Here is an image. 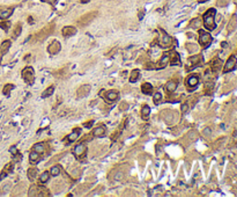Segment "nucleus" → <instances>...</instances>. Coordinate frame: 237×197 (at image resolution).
Listing matches in <instances>:
<instances>
[{
	"mask_svg": "<svg viewBox=\"0 0 237 197\" xmlns=\"http://www.w3.org/2000/svg\"><path fill=\"white\" fill-rule=\"evenodd\" d=\"M160 45L162 46V48H168V46H170L172 43V37L169 36L165 31H162L161 33V37H160Z\"/></svg>",
	"mask_w": 237,
	"mask_h": 197,
	"instance_id": "10",
	"label": "nucleus"
},
{
	"mask_svg": "<svg viewBox=\"0 0 237 197\" xmlns=\"http://www.w3.org/2000/svg\"><path fill=\"white\" fill-rule=\"evenodd\" d=\"M209 133H211V130H209L208 127H206V129L204 130V135L206 136V137H207V136H208Z\"/></svg>",
	"mask_w": 237,
	"mask_h": 197,
	"instance_id": "45",
	"label": "nucleus"
},
{
	"mask_svg": "<svg viewBox=\"0 0 237 197\" xmlns=\"http://www.w3.org/2000/svg\"><path fill=\"white\" fill-rule=\"evenodd\" d=\"M141 90H142L143 94L149 95L153 93V86H151L149 82H145V84H142V86H141Z\"/></svg>",
	"mask_w": 237,
	"mask_h": 197,
	"instance_id": "20",
	"label": "nucleus"
},
{
	"mask_svg": "<svg viewBox=\"0 0 237 197\" xmlns=\"http://www.w3.org/2000/svg\"><path fill=\"white\" fill-rule=\"evenodd\" d=\"M236 66H237V58L233 55V56H230V57L228 58V60L225 62V67H223V72H225V73H228L230 71L235 70Z\"/></svg>",
	"mask_w": 237,
	"mask_h": 197,
	"instance_id": "9",
	"label": "nucleus"
},
{
	"mask_svg": "<svg viewBox=\"0 0 237 197\" xmlns=\"http://www.w3.org/2000/svg\"><path fill=\"white\" fill-rule=\"evenodd\" d=\"M186 49L190 51V52H196L198 50V46L196 44H191V43H186Z\"/></svg>",
	"mask_w": 237,
	"mask_h": 197,
	"instance_id": "36",
	"label": "nucleus"
},
{
	"mask_svg": "<svg viewBox=\"0 0 237 197\" xmlns=\"http://www.w3.org/2000/svg\"><path fill=\"white\" fill-rule=\"evenodd\" d=\"M169 58H171V59H170V63H171V65H179V64H180L179 55L177 54L176 51H171V52H170V55H169Z\"/></svg>",
	"mask_w": 237,
	"mask_h": 197,
	"instance_id": "16",
	"label": "nucleus"
},
{
	"mask_svg": "<svg viewBox=\"0 0 237 197\" xmlns=\"http://www.w3.org/2000/svg\"><path fill=\"white\" fill-rule=\"evenodd\" d=\"M34 151L37 153H40V154H43V153H45V151H46V148H45V144L44 143H38L36 144L35 146H34Z\"/></svg>",
	"mask_w": 237,
	"mask_h": 197,
	"instance_id": "23",
	"label": "nucleus"
},
{
	"mask_svg": "<svg viewBox=\"0 0 237 197\" xmlns=\"http://www.w3.org/2000/svg\"><path fill=\"white\" fill-rule=\"evenodd\" d=\"M62 50V44L59 41H53L51 44L48 46V51L51 55H57L59 51Z\"/></svg>",
	"mask_w": 237,
	"mask_h": 197,
	"instance_id": "11",
	"label": "nucleus"
},
{
	"mask_svg": "<svg viewBox=\"0 0 237 197\" xmlns=\"http://www.w3.org/2000/svg\"><path fill=\"white\" fill-rule=\"evenodd\" d=\"M199 1H201V2H204V1H207V0H199Z\"/></svg>",
	"mask_w": 237,
	"mask_h": 197,
	"instance_id": "50",
	"label": "nucleus"
},
{
	"mask_svg": "<svg viewBox=\"0 0 237 197\" xmlns=\"http://www.w3.org/2000/svg\"><path fill=\"white\" fill-rule=\"evenodd\" d=\"M9 188H11V185H9V183H8V185H5L2 188L0 189V191H1V194H4L5 190H9Z\"/></svg>",
	"mask_w": 237,
	"mask_h": 197,
	"instance_id": "43",
	"label": "nucleus"
},
{
	"mask_svg": "<svg viewBox=\"0 0 237 197\" xmlns=\"http://www.w3.org/2000/svg\"><path fill=\"white\" fill-rule=\"evenodd\" d=\"M77 172H78V169H75V171H74V173H77ZM73 176L77 177V174H73Z\"/></svg>",
	"mask_w": 237,
	"mask_h": 197,
	"instance_id": "49",
	"label": "nucleus"
},
{
	"mask_svg": "<svg viewBox=\"0 0 237 197\" xmlns=\"http://www.w3.org/2000/svg\"><path fill=\"white\" fill-rule=\"evenodd\" d=\"M118 96H119L118 92H116V90H110V92H108V93H106V98H108L110 102L116 101V100L118 98Z\"/></svg>",
	"mask_w": 237,
	"mask_h": 197,
	"instance_id": "22",
	"label": "nucleus"
},
{
	"mask_svg": "<svg viewBox=\"0 0 237 197\" xmlns=\"http://www.w3.org/2000/svg\"><path fill=\"white\" fill-rule=\"evenodd\" d=\"M215 9L211 8L204 14V26L207 30H214L216 25H215Z\"/></svg>",
	"mask_w": 237,
	"mask_h": 197,
	"instance_id": "1",
	"label": "nucleus"
},
{
	"mask_svg": "<svg viewBox=\"0 0 237 197\" xmlns=\"http://www.w3.org/2000/svg\"><path fill=\"white\" fill-rule=\"evenodd\" d=\"M123 176H124L123 173H122V172H118V173H116V174H114V180H122V179H123Z\"/></svg>",
	"mask_w": 237,
	"mask_h": 197,
	"instance_id": "41",
	"label": "nucleus"
},
{
	"mask_svg": "<svg viewBox=\"0 0 237 197\" xmlns=\"http://www.w3.org/2000/svg\"><path fill=\"white\" fill-rule=\"evenodd\" d=\"M42 1H44V2H48L50 5H54L57 2V0H42Z\"/></svg>",
	"mask_w": 237,
	"mask_h": 197,
	"instance_id": "44",
	"label": "nucleus"
},
{
	"mask_svg": "<svg viewBox=\"0 0 237 197\" xmlns=\"http://www.w3.org/2000/svg\"><path fill=\"white\" fill-rule=\"evenodd\" d=\"M86 150H87V146L85 145V144H79V145H77L75 147H74L73 150V153H74V156H78V158H80L81 156H83L85 153H86Z\"/></svg>",
	"mask_w": 237,
	"mask_h": 197,
	"instance_id": "13",
	"label": "nucleus"
},
{
	"mask_svg": "<svg viewBox=\"0 0 237 197\" xmlns=\"http://www.w3.org/2000/svg\"><path fill=\"white\" fill-rule=\"evenodd\" d=\"M201 62H202V57L200 55H196V56H192L188 59V65H186V69L188 70H192L194 67H197L198 65H200Z\"/></svg>",
	"mask_w": 237,
	"mask_h": 197,
	"instance_id": "7",
	"label": "nucleus"
},
{
	"mask_svg": "<svg viewBox=\"0 0 237 197\" xmlns=\"http://www.w3.org/2000/svg\"><path fill=\"white\" fill-rule=\"evenodd\" d=\"M12 169H13V164H9L8 166H6L5 169L2 171V174L0 175V180H2L7 174H9V172H12Z\"/></svg>",
	"mask_w": 237,
	"mask_h": 197,
	"instance_id": "29",
	"label": "nucleus"
},
{
	"mask_svg": "<svg viewBox=\"0 0 237 197\" xmlns=\"http://www.w3.org/2000/svg\"><path fill=\"white\" fill-rule=\"evenodd\" d=\"M162 118L164 119V122L168 124H174L178 119V114L176 111L172 110H164L161 113Z\"/></svg>",
	"mask_w": 237,
	"mask_h": 197,
	"instance_id": "2",
	"label": "nucleus"
},
{
	"mask_svg": "<svg viewBox=\"0 0 237 197\" xmlns=\"http://www.w3.org/2000/svg\"><path fill=\"white\" fill-rule=\"evenodd\" d=\"M96 15H97V12L87 13V14H85L83 17H81V19H79L78 23L81 26V27H85V26H87L88 23H90L91 21L94 20L95 17H96Z\"/></svg>",
	"mask_w": 237,
	"mask_h": 197,
	"instance_id": "6",
	"label": "nucleus"
},
{
	"mask_svg": "<svg viewBox=\"0 0 237 197\" xmlns=\"http://www.w3.org/2000/svg\"><path fill=\"white\" fill-rule=\"evenodd\" d=\"M50 179V173L49 172H44L42 173L41 177H40V181H41L42 183H45V182H48Z\"/></svg>",
	"mask_w": 237,
	"mask_h": 197,
	"instance_id": "33",
	"label": "nucleus"
},
{
	"mask_svg": "<svg viewBox=\"0 0 237 197\" xmlns=\"http://www.w3.org/2000/svg\"><path fill=\"white\" fill-rule=\"evenodd\" d=\"M188 110V103H184V104L182 106V113H183V114H186Z\"/></svg>",
	"mask_w": 237,
	"mask_h": 197,
	"instance_id": "42",
	"label": "nucleus"
},
{
	"mask_svg": "<svg viewBox=\"0 0 237 197\" xmlns=\"http://www.w3.org/2000/svg\"><path fill=\"white\" fill-rule=\"evenodd\" d=\"M22 75H23V79H25V81L29 85H33L34 84V80H35V72H34L33 67H26L23 72H22Z\"/></svg>",
	"mask_w": 237,
	"mask_h": 197,
	"instance_id": "4",
	"label": "nucleus"
},
{
	"mask_svg": "<svg viewBox=\"0 0 237 197\" xmlns=\"http://www.w3.org/2000/svg\"><path fill=\"white\" fill-rule=\"evenodd\" d=\"M21 30H22V26L21 23H17V26L14 29V37H17L21 34Z\"/></svg>",
	"mask_w": 237,
	"mask_h": 197,
	"instance_id": "38",
	"label": "nucleus"
},
{
	"mask_svg": "<svg viewBox=\"0 0 237 197\" xmlns=\"http://www.w3.org/2000/svg\"><path fill=\"white\" fill-rule=\"evenodd\" d=\"M139 78V71L138 70H133L131 73V77H130V81L131 82H134L137 81V79Z\"/></svg>",
	"mask_w": 237,
	"mask_h": 197,
	"instance_id": "35",
	"label": "nucleus"
},
{
	"mask_svg": "<svg viewBox=\"0 0 237 197\" xmlns=\"http://www.w3.org/2000/svg\"><path fill=\"white\" fill-rule=\"evenodd\" d=\"M12 88H14V86H13V85H7V86H5V88H4V94L8 95V94H9V92H11V89H12Z\"/></svg>",
	"mask_w": 237,
	"mask_h": 197,
	"instance_id": "39",
	"label": "nucleus"
},
{
	"mask_svg": "<svg viewBox=\"0 0 237 197\" xmlns=\"http://www.w3.org/2000/svg\"><path fill=\"white\" fill-rule=\"evenodd\" d=\"M211 66H212L213 70L216 72V71L219 70V69H220V66H221V60H220V59H217V58H215V59H214V60H213V62L211 63Z\"/></svg>",
	"mask_w": 237,
	"mask_h": 197,
	"instance_id": "30",
	"label": "nucleus"
},
{
	"mask_svg": "<svg viewBox=\"0 0 237 197\" xmlns=\"http://www.w3.org/2000/svg\"><path fill=\"white\" fill-rule=\"evenodd\" d=\"M149 114H151V108L148 107V106H143L142 110H141V116H142V118L147 119Z\"/></svg>",
	"mask_w": 237,
	"mask_h": 197,
	"instance_id": "28",
	"label": "nucleus"
},
{
	"mask_svg": "<svg viewBox=\"0 0 237 197\" xmlns=\"http://www.w3.org/2000/svg\"><path fill=\"white\" fill-rule=\"evenodd\" d=\"M13 8H0V19L6 20L7 17H9L12 15Z\"/></svg>",
	"mask_w": 237,
	"mask_h": 197,
	"instance_id": "18",
	"label": "nucleus"
},
{
	"mask_svg": "<svg viewBox=\"0 0 237 197\" xmlns=\"http://www.w3.org/2000/svg\"><path fill=\"white\" fill-rule=\"evenodd\" d=\"M88 1H90V0H81V2H83V4H86Z\"/></svg>",
	"mask_w": 237,
	"mask_h": 197,
	"instance_id": "48",
	"label": "nucleus"
},
{
	"mask_svg": "<svg viewBox=\"0 0 237 197\" xmlns=\"http://www.w3.org/2000/svg\"><path fill=\"white\" fill-rule=\"evenodd\" d=\"M201 26V20L200 19H193L192 21H191V23H190V27H192V28H199Z\"/></svg>",
	"mask_w": 237,
	"mask_h": 197,
	"instance_id": "32",
	"label": "nucleus"
},
{
	"mask_svg": "<svg viewBox=\"0 0 237 197\" xmlns=\"http://www.w3.org/2000/svg\"><path fill=\"white\" fill-rule=\"evenodd\" d=\"M83 125H85L86 127H90L91 125H93V122H91V121H90V122H87V123H85Z\"/></svg>",
	"mask_w": 237,
	"mask_h": 197,
	"instance_id": "46",
	"label": "nucleus"
},
{
	"mask_svg": "<svg viewBox=\"0 0 237 197\" xmlns=\"http://www.w3.org/2000/svg\"><path fill=\"white\" fill-rule=\"evenodd\" d=\"M90 89H91L90 85H82V86L78 89V93H77L78 98H85V96H87V95L90 93Z\"/></svg>",
	"mask_w": 237,
	"mask_h": 197,
	"instance_id": "12",
	"label": "nucleus"
},
{
	"mask_svg": "<svg viewBox=\"0 0 237 197\" xmlns=\"http://www.w3.org/2000/svg\"><path fill=\"white\" fill-rule=\"evenodd\" d=\"M176 88H177V82H176V81H172V80H170V81H168V82H167V85H165V89H167L168 92H170V93H172V92H175Z\"/></svg>",
	"mask_w": 237,
	"mask_h": 197,
	"instance_id": "25",
	"label": "nucleus"
},
{
	"mask_svg": "<svg viewBox=\"0 0 237 197\" xmlns=\"http://www.w3.org/2000/svg\"><path fill=\"white\" fill-rule=\"evenodd\" d=\"M198 84H199V77L196 75V74L190 75V77L186 79V86H188V88H193V87H196Z\"/></svg>",
	"mask_w": 237,
	"mask_h": 197,
	"instance_id": "14",
	"label": "nucleus"
},
{
	"mask_svg": "<svg viewBox=\"0 0 237 197\" xmlns=\"http://www.w3.org/2000/svg\"><path fill=\"white\" fill-rule=\"evenodd\" d=\"M0 27L4 30H8V28L11 27V23L9 22H2V23H0Z\"/></svg>",
	"mask_w": 237,
	"mask_h": 197,
	"instance_id": "40",
	"label": "nucleus"
},
{
	"mask_svg": "<svg viewBox=\"0 0 237 197\" xmlns=\"http://www.w3.org/2000/svg\"><path fill=\"white\" fill-rule=\"evenodd\" d=\"M104 135H105V127H103V125L97 127L96 129H94V131H93V136H94V137H103Z\"/></svg>",
	"mask_w": 237,
	"mask_h": 197,
	"instance_id": "19",
	"label": "nucleus"
},
{
	"mask_svg": "<svg viewBox=\"0 0 237 197\" xmlns=\"http://www.w3.org/2000/svg\"><path fill=\"white\" fill-rule=\"evenodd\" d=\"M211 42H212L211 34L206 33L204 30H200V31H199V43H200L204 48H207V46L211 44Z\"/></svg>",
	"mask_w": 237,
	"mask_h": 197,
	"instance_id": "8",
	"label": "nucleus"
},
{
	"mask_svg": "<svg viewBox=\"0 0 237 197\" xmlns=\"http://www.w3.org/2000/svg\"><path fill=\"white\" fill-rule=\"evenodd\" d=\"M168 62H169V55H165V56H163V57L160 59V62L156 67H157V69H164V67L168 65Z\"/></svg>",
	"mask_w": 237,
	"mask_h": 197,
	"instance_id": "21",
	"label": "nucleus"
},
{
	"mask_svg": "<svg viewBox=\"0 0 237 197\" xmlns=\"http://www.w3.org/2000/svg\"><path fill=\"white\" fill-rule=\"evenodd\" d=\"M11 152H12V153H15V152H16V148H15V147H12V148H11Z\"/></svg>",
	"mask_w": 237,
	"mask_h": 197,
	"instance_id": "47",
	"label": "nucleus"
},
{
	"mask_svg": "<svg viewBox=\"0 0 237 197\" xmlns=\"http://www.w3.org/2000/svg\"><path fill=\"white\" fill-rule=\"evenodd\" d=\"M60 171H62V168H60V166H52V168H51L50 173L52 174L53 176H57V175H59V173H60Z\"/></svg>",
	"mask_w": 237,
	"mask_h": 197,
	"instance_id": "34",
	"label": "nucleus"
},
{
	"mask_svg": "<svg viewBox=\"0 0 237 197\" xmlns=\"http://www.w3.org/2000/svg\"><path fill=\"white\" fill-rule=\"evenodd\" d=\"M48 196V190L43 187H40V185H33L31 188L29 189V196Z\"/></svg>",
	"mask_w": 237,
	"mask_h": 197,
	"instance_id": "5",
	"label": "nucleus"
},
{
	"mask_svg": "<svg viewBox=\"0 0 237 197\" xmlns=\"http://www.w3.org/2000/svg\"><path fill=\"white\" fill-rule=\"evenodd\" d=\"M37 169L36 168H29L28 169V173H27V176L30 181H35L37 177Z\"/></svg>",
	"mask_w": 237,
	"mask_h": 197,
	"instance_id": "24",
	"label": "nucleus"
},
{
	"mask_svg": "<svg viewBox=\"0 0 237 197\" xmlns=\"http://www.w3.org/2000/svg\"><path fill=\"white\" fill-rule=\"evenodd\" d=\"M11 48V41H5L2 42V44L0 46V57H2L4 55L7 54V51Z\"/></svg>",
	"mask_w": 237,
	"mask_h": 197,
	"instance_id": "17",
	"label": "nucleus"
},
{
	"mask_svg": "<svg viewBox=\"0 0 237 197\" xmlns=\"http://www.w3.org/2000/svg\"><path fill=\"white\" fill-rule=\"evenodd\" d=\"M79 135H80V130L79 129H77V130H74L71 135H68V137H67V140L68 142H74V140H77L79 138Z\"/></svg>",
	"mask_w": 237,
	"mask_h": 197,
	"instance_id": "26",
	"label": "nucleus"
},
{
	"mask_svg": "<svg viewBox=\"0 0 237 197\" xmlns=\"http://www.w3.org/2000/svg\"><path fill=\"white\" fill-rule=\"evenodd\" d=\"M62 33L64 36H73V35H75L77 34V29H75V27H72V26H67V27H64L62 30Z\"/></svg>",
	"mask_w": 237,
	"mask_h": 197,
	"instance_id": "15",
	"label": "nucleus"
},
{
	"mask_svg": "<svg viewBox=\"0 0 237 197\" xmlns=\"http://www.w3.org/2000/svg\"><path fill=\"white\" fill-rule=\"evenodd\" d=\"M29 159H30L31 162H37V161L40 160V153L33 151V152L30 153V156H29Z\"/></svg>",
	"mask_w": 237,
	"mask_h": 197,
	"instance_id": "31",
	"label": "nucleus"
},
{
	"mask_svg": "<svg viewBox=\"0 0 237 197\" xmlns=\"http://www.w3.org/2000/svg\"><path fill=\"white\" fill-rule=\"evenodd\" d=\"M161 101H162V94L161 93H155V95H154V103L159 104V103H161Z\"/></svg>",
	"mask_w": 237,
	"mask_h": 197,
	"instance_id": "37",
	"label": "nucleus"
},
{
	"mask_svg": "<svg viewBox=\"0 0 237 197\" xmlns=\"http://www.w3.org/2000/svg\"><path fill=\"white\" fill-rule=\"evenodd\" d=\"M54 28H56V26L53 25V23L49 25L48 27H45L44 29H42L41 31H40V33L36 35V40H37V41H42V40L46 38V37L49 36L50 34H52V31H54Z\"/></svg>",
	"mask_w": 237,
	"mask_h": 197,
	"instance_id": "3",
	"label": "nucleus"
},
{
	"mask_svg": "<svg viewBox=\"0 0 237 197\" xmlns=\"http://www.w3.org/2000/svg\"><path fill=\"white\" fill-rule=\"evenodd\" d=\"M53 92H54V86H50L49 88H46V89L43 92V94H42V98H49L50 95L53 94Z\"/></svg>",
	"mask_w": 237,
	"mask_h": 197,
	"instance_id": "27",
	"label": "nucleus"
}]
</instances>
